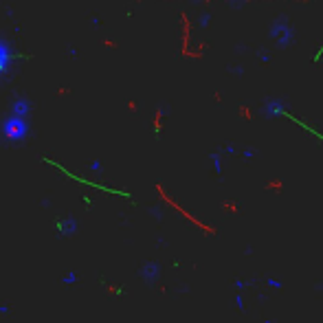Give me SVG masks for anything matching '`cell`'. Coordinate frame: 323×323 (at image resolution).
<instances>
[{"label": "cell", "instance_id": "cell-1", "mask_svg": "<svg viewBox=\"0 0 323 323\" xmlns=\"http://www.w3.org/2000/svg\"><path fill=\"white\" fill-rule=\"evenodd\" d=\"M271 38L275 40L279 46H286V44L292 40V29L286 20H279V22L273 24V31H271Z\"/></svg>", "mask_w": 323, "mask_h": 323}, {"label": "cell", "instance_id": "cell-2", "mask_svg": "<svg viewBox=\"0 0 323 323\" xmlns=\"http://www.w3.org/2000/svg\"><path fill=\"white\" fill-rule=\"evenodd\" d=\"M141 275L145 277V279H148V284H152V281L158 277V264H148V266L143 268Z\"/></svg>", "mask_w": 323, "mask_h": 323}, {"label": "cell", "instance_id": "cell-3", "mask_svg": "<svg viewBox=\"0 0 323 323\" xmlns=\"http://www.w3.org/2000/svg\"><path fill=\"white\" fill-rule=\"evenodd\" d=\"M266 114H271V117H273V114H275V117H277V114H284L281 101H268V104H266Z\"/></svg>", "mask_w": 323, "mask_h": 323}, {"label": "cell", "instance_id": "cell-4", "mask_svg": "<svg viewBox=\"0 0 323 323\" xmlns=\"http://www.w3.org/2000/svg\"><path fill=\"white\" fill-rule=\"evenodd\" d=\"M7 66V48L5 46H0V71Z\"/></svg>", "mask_w": 323, "mask_h": 323}, {"label": "cell", "instance_id": "cell-5", "mask_svg": "<svg viewBox=\"0 0 323 323\" xmlns=\"http://www.w3.org/2000/svg\"><path fill=\"white\" fill-rule=\"evenodd\" d=\"M214 169H215V174H222V165H220V154H214Z\"/></svg>", "mask_w": 323, "mask_h": 323}, {"label": "cell", "instance_id": "cell-6", "mask_svg": "<svg viewBox=\"0 0 323 323\" xmlns=\"http://www.w3.org/2000/svg\"><path fill=\"white\" fill-rule=\"evenodd\" d=\"M266 284H268V286H273V288H281V281H279V279H273V277H268Z\"/></svg>", "mask_w": 323, "mask_h": 323}, {"label": "cell", "instance_id": "cell-7", "mask_svg": "<svg viewBox=\"0 0 323 323\" xmlns=\"http://www.w3.org/2000/svg\"><path fill=\"white\" fill-rule=\"evenodd\" d=\"M253 154H255L253 150H246V152H244V158H253Z\"/></svg>", "mask_w": 323, "mask_h": 323}]
</instances>
